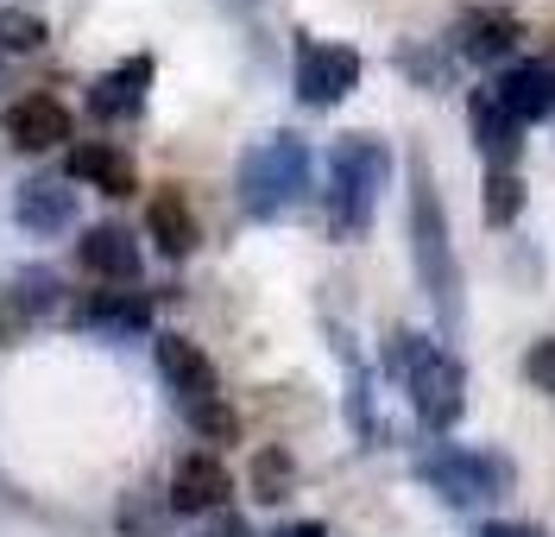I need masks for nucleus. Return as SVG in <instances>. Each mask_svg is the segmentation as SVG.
Instances as JSON below:
<instances>
[{"label":"nucleus","mask_w":555,"mask_h":537,"mask_svg":"<svg viewBox=\"0 0 555 537\" xmlns=\"http://www.w3.org/2000/svg\"><path fill=\"white\" fill-rule=\"evenodd\" d=\"M385 373L411 393V411L423 430H454L461 424V405H467V373H461V360L436 342V335H423V329H391L385 335Z\"/></svg>","instance_id":"1"},{"label":"nucleus","mask_w":555,"mask_h":537,"mask_svg":"<svg viewBox=\"0 0 555 537\" xmlns=\"http://www.w3.org/2000/svg\"><path fill=\"white\" fill-rule=\"evenodd\" d=\"M411 259H416V279L429 291L442 329H461V266H454L449 215H442V196H436V178H429L423 152L411 158Z\"/></svg>","instance_id":"2"},{"label":"nucleus","mask_w":555,"mask_h":537,"mask_svg":"<svg viewBox=\"0 0 555 537\" xmlns=\"http://www.w3.org/2000/svg\"><path fill=\"white\" fill-rule=\"evenodd\" d=\"M385 183H391V152H385V140H373V133L335 140V152H328V190H322L328 234L335 241H360L373 228V209H379Z\"/></svg>","instance_id":"3"},{"label":"nucleus","mask_w":555,"mask_h":537,"mask_svg":"<svg viewBox=\"0 0 555 537\" xmlns=\"http://www.w3.org/2000/svg\"><path fill=\"white\" fill-rule=\"evenodd\" d=\"M234 190H241V209L253 221H278L284 209H297L315 190V152L310 140L297 133H272V140L246 145L241 171H234Z\"/></svg>","instance_id":"4"},{"label":"nucleus","mask_w":555,"mask_h":537,"mask_svg":"<svg viewBox=\"0 0 555 537\" xmlns=\"http://www.w3.org/2000/svg\"><path fill=\"white\" fill-rule=\"evenodd\" d=\"M416 481L442 506H492L512 494V462L499 449H467V443H436L416 456Z\"/></svg>","instance_id":"5"},{"label":"nucleus","mask_w":555,"mask_h":537,"mask_svg":"<svg viewBox=\"0 0 555 537\" xmlns=\"http://www.w3.org/2000/svg\"><path fill=\"white\" fill-rule=\"evenodd\" d=\"M360 51L335 44V38H297V102L304 107H335L360 89Z\"/></svg>","instance_id":"6"},{"label":"nucleus","mask_w":555,"mask_h":537,"mask_svg":"<svg viewBox=\"0 0 555 537\" xmlns=\"http://www.w3.org/2000/svg\"><path fill=\"white\" fill-rule=\"evenodd\" d=\"M518 13L512 7H467L461 20H454V38H449V51L454 57H467V64H480V71H505L512 64V51H518Z\"/></svg>","instance_id":"7"},{"label":"nucleus","mask_w":555,"mask_h":537,"mask_svg":"<svg viewBox=\"0 0 555 537\" xmlns=\"http://www.w3.org/2000/svg\"><path fill=\"white\" fill-rule=\"evenodd\" d=\"M171 512H190V519H208V512H221L228 494H234V474L221 468V456H208V449H190V456H177L171 468Z\"/></svg>","instance_id":"8"},{"label":"nucleus","mask_w":555,"mask_h":537,"mask_svg":"<svg viewBox=\"0 0 555 537\" xmlns=\"http://www.w3.org/2000/svg\"><path fill=\"white\" fill-rule=\"evenodd\" d=\"M486 89H492V102L505 107L518 127H530V120L555 114V57H543V64H505Z\"/></svg>","instance_id":"9"},{"label":"nucleus","mask_w":555,"mask_h":537,"mask_svg":"<svg viewBox=\"0 0 555 537\" xmlns=\"http://www.w3.org/2000/svg\"><path fill=\"white\" fill-rule=\"evenodd\" d=\"M467 120H474V145H480L486 171H518L524 127L499 102H492V89H474V95H467Z\"/></svg>","instance_id":"10"},{"label":"nucleus","mask_w":555,"mask_h":537,"mask_svg":"<svg viewBox=\"0 0 555 537\" xmlns=\"http://www.w3.org/2000/svg\"><path fill=\"white\" fill-rule=\"evenodd\" d=\"M152 355H158V373H165V386L177 393V405H190V398H215L221 393V380H215V360L190 342V335H158L152 342Z\"/></svg>","instance_id":"11"},{"label":"nucleus","mask_w":555,"mask_h":537,"mask_svg":"<svg viewBox=\"0 0 555 537\" xmlns=\"http://www.w3.org/2000/svg\"><path fill=\"white\" fill-rule=\"evenodd\" d=\"M76 329H102V335H139L152 322V297L145 291H82L69 304Z\"/></svg>","instance_id":"12"},{"label":"nucleus","mask_w":555,"mask_h":537,"mask_svg":"<svg viewBox=\"0 0 555 537\" xmlns=\"http://www.w3.org/2000/svg\"><path fill=\"white\" fill-rule=\"evenodd\" d=\"M57 272L51 266H20L13 279H7V297H0V322H7V335H20V329H33L44 310H57Z\"/></svg>","instance_id":"13"},{"label":"nucleus","mask_w":555,"mask_h":537,"mask_svg":"<svg viewBox=\"0 0 555 537\" xmlns=\"http://www.w3.org/2000/svg\"><path fill=\"white\" fill-rule=\"evenodd\" d=\"M7 140L20 152H51L69 140V107L57 95H26V102L7 107Z\"/></svg>","instance_id":"14"},{"label":"nucleus","mask_w":555,"mask_h":537,"mask_svg":"<svg viewBox=\"0 0 555 537\" xmlns=\"http://www.w3.org/2000/svg\"><path fill=\"white\" fill-rule=\"evenodd\" d=\"M13 221L26 234H64L69 221H76V190L57 178H26L20 196H13Z\"/></svg>","instance_id":"15"},{"label":"nucleus","mask_w":555,"mask_h":537,"mask_svg":"<svg viewBox=\"0 0 555 537\" xmlns=\"http://www.w3.org/2000/svg\"><path fill=\"white\" fill-rule=\"evenodd\" d=\"M76 259H82V272L114 279V285H133L139 279V241L127 228H114V221H95V228L76 241Z\"/></svg>","instance_id":"16"},{"label":"nucleus","mask_w":555,"mask_h":537,"mask_svg":"<svg viewBox=\"0 0 555 537\" xmlns=\"http://www.w3.org/2000/svg\"><path fill=\"white\" fill-rule=\"evenodd\" d=\"M145 234L158 241V253H165V259H190V253H196V241H203V234H196L190 196H183L177 183H165V190L145 203Z\"/></svg>","instance_id":"17"},{"label":"nucleus","mask_w":555,"mask_h":537,"mask_svg":"<svg viewBox=\"0 0 555 537\" xmlns=\"http://www.w3.org/2000/svg\"><path fill=\"white\" fill-rule=\"evenodd\" d=\"M69 178H82L89 190H102V196H133V190H139L133 158H127L120 145H107V140L69 145Z\"/></svg>","instance_id":"18"},{"label":"nucleus","mask_w":555,"mask_h":537,"mask_svg":"<svg viewBox=\"0 0 555 537\" xmlns=\"http://www.w3.org/2000/svg\"><path fill=\"white\" fill-rule=\"evenodd\" d=\"M145 82H152V57H127L120 71H107L89 82V114L95 120H127L145 107Z\"/></svg>","instance_id":"19"},{"label":"nucleus","mask_w":555,"mask_h":537,"mask_svg":"<svg viewBox=\"0 0 555 537\" xmlns=\"http://www.w3.org/2000/svg\"><path fill=\"white\" fill-rule=\"evenodd\" d=\"M171 494H152V487H133V494H120V506H114V532L120 537H165V525H171Z\"/></svg>","instance_id":"20"},{"label":"nucleus","mask_w":555,"mask_h":537,"mask_svg":"<svg viewBox=\"0 0 555 537\" xmlns=\"http://www.w3.org/2000/svg\"><path fill=\"white\" fill-rule=\"evenodd\" d=\"M246 481H253V500H259V506L291 500V494H297V462H291V449L266 443V449L246 462Z\"/></svg>","instance_id":"21"},{"label":"nucleus","mask_w":555,"mask_h":537,"mask_svg":"<svg viewBox=\"0 0 555 537\" xmlns=\"http://www.w3.org/2000/svg\"><path fill=\"white\" fill-rule=\"evenodd\" d=\"M530 203V190H524V171H486V196H480V215L486 228H512Z\"/></svg>","instance_id":"22"},{"label":"nucleus","mask_w":555,"mask_h":537,"mask_svg":"<svg viewBox=\"0 0 555 537\" xmlns=\"http://www.w3.org/2000/svg\"><path fill=\"white\" fill-rule=\"evenodd\" d=\"M183 418H190V430L203 436V443H234L241 436V418H234V405L215 393V398H190V405H177Z\"/></svg>","instance_id":"23"},{"label":"nucleus","mask_w":555,"mask_h":537,"mask_svg":"<svg viewBox=\"0 0 555 537\" xmlns=\"http://www.w3.org/2000/svg\"><path fill=\"white\" fill-rule=\"evenodd\" d=\"M44 44V20H33L26 7H0V51H38Z\"/></svg>","instance_id":"24"},{"label":"nucleus","mask_w":555,"mask_h":537,"mask_svg":"<svg viewBox=\"0 0 555 537\" xmlns=\"http://www.w3.org/2000/svg\"><path fill=\"white\" fill-rule=\"evenodd\" d=\"M398 71L416 76V82H423V89H436V95L449 89V64H442L436 51H423V44H404V51H398Z\"/></svg>","instance_id":"25"},{"label":"nucleus","mask_w":555,"mask_h":537,"mask_svg":"<svg viewBox=\"0 0 555 537\" xmlns=\"http://www.w3.org/2000/svg\"><path fill=\"white\" fill-rule=\"evenodd\" d=\"M524 380H530L543 398H555V335L530 342V355H524Z\"/></svg>","instance_id":"26"},{"label":"nucleus","mask_w":555,"mask_h":537,"mask_svg":"<svg viewBox=\"0 0 555 537\" xmlns=\"http://www.w3.org/2000/svg\"><path fill=\"white\" fill-rule=\"evenodd\" d=\"M190 537H246V519H241V512H228V506H221V512H208V519H203V525H196Z\"/></svg>","instance_id":"27"},{"label":"nucleus","mask_w":555,"mask_h":537,"mask_svg":"<svg viewBox=\"0 0 555 537\" xmlns=\"http://www.w3.org/2000/svg\"><path fill=\"white\" fill-rule=\"evenodd\" d=\"M474 537H550L543 525H524V519H486Z\"/></svg>","instance_id":"28"},{"label":"nucleus","mask_w":555,"mask_h":537,"mask_svg":"<svg viewBox=\"0 0 555 537\" xmlns=\"http://www.w3.org/2000/svg\"><path fill=\"white\" fill-rule=\"evenodd\" d=\"M272 537H328V525H322V519H291V525H278Z\"/></svg>","instance_id":"29"},{"label":"nucleus","mask_w":555,"mask_h":537,"mask_svg":"<svg viewBox=\"0 0 555 537\" xmlns=\"http://www.w3.org/2000/svg\"><path fill=\"white\" fill-rule=\"evenodd\" d=\"M0 89H7V71H0Z\"/></svg>","instance_id":"30"}]
</instances>
